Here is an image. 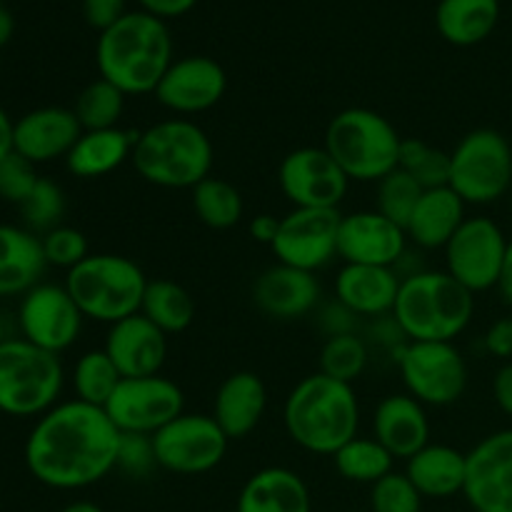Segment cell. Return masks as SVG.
<instances>
[{
	"mask_svg": "<svg viewBox=\"0 0 512 512\" xmlns=\"http://www.w3.org/2000/svg\"><path fill=\"white\" fill-rule=\"evenodd\" d=\"M0 68H3V60H0Z\"/></svg>",
	"mask_w": 512,
	"mask_h": 512,
	"instance_id": "680465c9",
	"label": "cell"
},
{
	"mask_svg": "<svg viewBox=\"0 0 512 512\" xmlns=\"http://www.w3.org/2000/svg\"><path fill=\"white\" fill-rule=\"evenodd\" d=\"M398 168L408 173L423 190L443 188L450 180V153L433 148L425 140L403 138Z\"/></svg>",
	"mask_w": 512,
	"mask_h": 512,
	"instance_id": "74e56055",
	"label": "cell"
},
{
	"mask_svg": "<svg viewBox=\"0 0 512 512\" xmlns=\"http://www.w3.org/2000/svg\"><path fill=\"white\" fill-rule=\"evenodd\" d=\"M135 140L138 133L125 128L83 130L70 153L65 155V165L75 178H105L133 158Z\"/></svg>",
	"mask_w": 512,
	"mask_h": 512,
	"instance_id": "f546056e",
	"label": "cell"
},
{
	"mask_svg": "<svg viewBox=\"0 0 512 512\" xmlns=\"http://www.w3.org/2000/svg\"><path fill=\"white\" fill-rule=\"evenodd\" d=\"M235 512H313L305 480L290 468H263L248 478Z\"/></svg>",
	"mask_w": 512,
	"mask_h": 512,
	"instance_id": "83f0119b",
	"label": "cell"
},
{
	"mask_svg": "<svg viewBox=\"0 0 512 512\" xmlns=\"http://www.w3.org/2000/svg\"><path fill=\"white\" fill-rule=\"evenodd\" d=\"M450 188L465 205H490L512 188V145L493 128L470 130L450 153Z\"/></svg>",
	"mask_w": 512,
	"mask_h": 512,
	"instance_id": "9c48e42d",
	"label": "cell"
},
{
	"mask_svg": "<svg viewBox=\"0 0 512 512\" xmlns=\"http://www.w3.org/2000/svg\"><path fill=\"white\" fill-rule=\"evenodd\" d=\"M120 380H123V375L105 350H88V353L80 355L73 375H70L75 398L88 405H98V408H105Z\"/></svg>",
	"mask_w": 512,
	"mask_h": 512,
	"instance_id": "e575fe53",
	"label": "cell"
},
{
	"mask_svg": "<svg viewBox=\"0 0 512 512\" xmlns=\"http://www.w3.org/2000/svg\"><path fill=\"white\" fill-rule=\"evenodd\" d=\"M500 20V0H440L435 10L438 33L458 48L483 43Z\"/></svg>",
	"mask_w": 512,
	"mask_h": 512,
	"instance_id": "4dcf8cb0",
	"label": "cell"
},
{
	"mask_svg": "<svg viewBox=\"0 0 512 512\" xmlns=\"http://www.w3.org/2000/svg\"><path fill=\"white\" fill-rule=\"evenodd\" d=\"M285 433L298 448L333 458L358 435L360 403L355 388L323 373L300 380L283 405Z\"/></svg>",
	"mask_w": 512,
	"mask_h": 512,
	"instance_id": "3957f363",
	"label": "cell"
},
{
	"mask_svg": "<svg viewBox=\"0 0 512 512\" xmlns=\"http://www.w3.org/2000/svg\"><path fill=\"white\" fill-rule=\"evenodd\" d=\"M250 230V238L255 243H263V245H273V240L278 238V230H280V218L275 215L263 213V215H255L248 225Z\"/></svg>",
	"mask_w": 512,
	"mask_h": 512,
	"instance_id": "681fc988",
	"label": "cell"
},
{
	"mask_svg": "<svg viewBox=\"0 0 512 512\" xmlns=\"http://www.w3.org/2000/svg\"><path fill=\"white\" fill-rule=\"evenodd\" d=\"M400 275L383 265H343L335 278V300L355 318L393 315L400 290Z\"/></svg>",
	"mask_w": 512,
	"mask_h": 512,
	"instance_id": "cb8c5ba5",
	"label": "cell"
},
{
	"mask_svg": "<svg viewBox=\"0 0 512 512\" xmlns=\"http://www.w3.org/2000/svg\"><path fill=\"white\" fill-rule=\"evenodd\" d=\"M368 345L358 333L328 335L323 350H320V370L318 373L340 383L353 385L368 368Z\"/></svg>",
	"mask_w": 512,
	"mask_h": 512,
	"instance_id": "8d00e7d4",
	"label": "cell"
},
{
	"mask_svg": "<svg viewBox=\"0 0 512 512\" xmlns=\"http://www.w3.org/2000/svg\"><path fill=\"white\" fill-rule=\"evenodd\" d=\"M468 455L463 498L475 512H512V428L485 435Z\"/></svg>",
	"mask_w": 512,
	"mask_h": 512,
	"instance_id": "e0dca14e",
	"label": "cell"
},
{
	"mask_svg": "<svg viewBox=\"0 0 512 512\" xmlns=\"http://www.w3.org/2000/svg\"><path fill=\"white\" fill-rule=\"evenodd\" d=\"M370 512H423V495L405 473H390L370 485Z\"/></svg>",
	"mask_w": 512,
	"mask_h": 512,
	"instance_id": "60d3db41",
	"label": "cell"
},
{
	"mask_svg": "<svg viewBox=\"0 0 512 512\" xmlns=\"http://www.w3.org/2000/svg\"><path fill=\"white\" fill-rule=\"evenodd\" d=\"M228 90V75L218 60L208 55H188L173 60L155 88V98L175 115H198L215 108Z\"/></svg>",
	"mask_w": 512,
	"mask_h": 512,
	"instance_id": "ac0fdd59",
	"label": "cell"
},
{
	"mask_svg": "<svg viewBox=\"0 0 512 512\" xmlns=\"http://www.w3.org/2000/svg\"><path fill=\"white\" fill-rule=\"evenodd\" d=\"M340 218V210L293 208L280 218L278 238L273 240L270 250L278 263L318 273L338 258Z\"/></svg>",
	"mask_w": 512,
	"mask_h": 512,
	"instance_id": "5bb4252c",
	"label": "cell"
},
{
	"mask_svg": "<svg viewBox=\"0 0 512 512\" xmlns=\"http://www.w3.org/2000/svg\"><path fill=\"white\" fill-rule=\"evenodd\" d=\"M213 158V143L198 123L170 118L138 133L130 163L145 183L168 190H193L210 178Z\"/></svg>",
	"mask_w": 512,
	"mask_h": 512,
	"instance_id": "5b68a950",
	"label": "cell"
},
{
	"mask_svg": "<svg viewBox=\"0 0 512 512\" xmlns=\"http://www.w3.org/2000/svg\"><path fill=\"white\" fill-rule=\"evenodd\" d=\"M5 340L8 338H5V323H3V315H0V345H3Z\"/></svg>",
	"mask_w": 512,
	"mask_h": 512,
	"instance_id": "11a10c76",
	"label": "cell"
},
{
	"mask_svg": "<svg viewBox=\"0 0 512 512\" xmlns=\"http://www.w3.org/2000/svg\"><path fill=\"white\" fill-rule=\"evenodd\" d=\"M103 410L120 433L155 435L185 413V395L165 375L123 378Z\"/></svg>",
	"mask_w": 512,
	"mask_h": 512,
	"instance_id": "4fadbf2b",
	"label": "cell"
},
{
	"mask_svg": "<svg viewBox=\"0 0 512 512\" xmlns=\"http://www.w3.org/2000/svg\"><path fill=\"white\" fill-rule=\"evenodd\" d=\"M510 215H512V193H510Z\"/></svg>",
	"mask_w": 512,
	"mask_h": 512,
	"instance_id": "9f6ffc18",
	"label": "cell"
},
{
	"mask_svg": "<svg viewBox=\"0 0 512 512\" xmlns=\"http://www.w3.org/2000/svg\"><path fill=\"white\" fill-rule=\"evenodd\" d=\"M485 350H488L493 358L505 360L510 363L512 360V315L510 318H500L495 320L493 325L485 333Z\"/></svg>",
	"mask_w": 512,
	"mask_h": 512,
	"instance_id": "bcb514c9",
	"label": "cell"
},
{
	"mask_svg": "<svg viewBox=\"0 0 512 512\" xmlns=\"http://www.w3.org/2000/svg\"><path fill=\"white\" fill-rule=\"evenodd\" d=\"M13 125L15 120L0 105V160L8 153H13Z\"/></svg>",
	"mask_w": 512,
	"mask_h": 512,
	"instance_id": "f907efd6",
	"label": "cell"
},
{
	"mask_svg": "<svg viewBox=\"0 0 512 512\" xmlns=\"http://www.w3.org/2000/svg\"><path fill=\"white\" fill-rule=\"evenodd\" d=\"M65 370L60 355L25 338L0 345V413L10 418H40L60 403Z\"/></svg>",
	"mask_w": 512,
	"mask_h": 512,
	"instance_id": "ba28073f",
	"label": "cell"
},
{
	"mask_svg": "<svg viewBox=\"0 0 512 512\" xmlns=\"http://www.w3.org/2000/svg\"><path fill=\"white\" fill-rule=\"evenodd\" d=\"M80 133L83 128H80L73 108L45 105V108H35L15 120L13 150L35 165L53 163L70 153Z\"/></svg>",
	"mask_w": 512,
	"mask_h": 512,
	"instance_id": "ffe728a7",
	"label": "cell"
},
{
	"mask_svg": "<svg viewBox=\"0 0 512 512\" xmlns=\"http://www.w3.org/2000/svg\"><path fill=\"white\" fill-rule=\"evenodd\" d=\"M253 300L263 315L273 320H298L313 313L320 300L315 273L275 263L253 283Z\"/></svg>",
	"mask_w": 512,
	"mask_h": 512,
	"instance_id": "7402d4cb",
	"label": "cell"
},
{
	"mask_svg": "<svg viewBox=\"0 0 512 512\" xmlns=\"http://www.w3.org/2000/svg\"><path fill=\"white\" fill-rule=\"evenodd\" d=\"M268 408V388L263 378L250 370H238L220 383L213 400V418L230 440H243L253 433Z\"/></svg>",
	"mask_w": 512,
	"mask_h": 512,
	"instance_id": "d4e9b609",
	"label": "cell"
},
{
	"mask_svg": "<svg viewBox=\"0 0 512 512\" xmlns=\"http://www.w3.org/2000/svg\"><path fill=\"white\" fill-rule=\"evenodd\" d=\"M395 363L405 393L423 405H453L468 388V363L455 343H405L395 350Z\"/></svg>",
	"mask_w": 512,
	"mask_h": 512,
	"instance_id": "30bf717a",
	"label": "cell"
},
{
	"mask_svg": "<svg viewBox=\"0 0 512 512\" xmlns=\"http://www.w3.org/2000/svg\"><path fill=\"white\" fill-rule=\"evenodd\" d=\"M465 208V200L450 185L423 190L405 225V235L423 250H443L468 218Z\"/></svg>",
	"mask_w": 512,
	"mask_h": 512,
	"instance_id": "484cf974",
	"label": "cell"
},
{
	"mask_svg": "<svg viewBox=\"0 0 512 512\" xmlns=\"http://www.w3.org/2000/svg\"><path fill=\"white\" fill-rule=\"evenodd\" d=\"M38 165L30 163L20 153H8L0 160V200L13 205H23L38 185Z\"/></svg>",
	"mask_w": 512,
	"mask_h": 512,
	"instance_id": "7bdbcfd3",
	"label": "cell"
},
{
	"mask_svg": "<svg viewBox=\"0 0 512 512\" xmlns=\"http://www.w3.org/2000/svg\"><path fill=\"white\" fill-rule=\"evenodd\" d=\"M475 315V295L445 270H418L400 280L393 320L408 343H455Z\"/></svg>",
	"mask_w": 512,
	"mask_h": 512,
	"instance_id": "277c9868",
	"label": "cell"
},
{
	"mask_svg": "<svg viewBox=\"0 0 512 512\" xmlns=\"http://www.w3.org/2000/svg\"><path fill=\"white\" fill-rule=\"evenodd\" d=\"M278 183L293 208L338 210L348 195L350 178L325 148H298L283 158Z\"/></svg>",
	"mask_w": 512,
	"mask_h": 512,
	"instance_id": "2e32d148",
	"label": "cell"
},
{
	"mask_svg": "<svg viewBox=\"0 0 512 512\" xmlns=\"http://www.w3.org/2000/svg\"><path fill=\"white\" fill-rule=\"evenodd\" d=\"M20 215L30 233L45 235L53 228L63 225L65 215V193L55 180L40 178L30 198L20 205Z\"/></svg>",
	"mask_w": 512,
	"mask_h": 512,
	"instance_id": "ab89813d",
	"label": "cell"
},
{
	"mask_svg": "<svg viewBox=\"0 0 512 512\" xmlns=\"http://www.w3.org/2000/svg\"><path fill=\"white\" fill-rule=\"evenodd\" d=\"M13 30H15L13 15H10V10L0 3V48L13 38Z\"/></svg>",
	"mask_w": 512,
	"mask_h": 512,
	"instance_id": "f5cc1de1",
	"label": "cell"
},
{
	"mask_svg": "<svg viewBox=\"0 0 512 512\" xmlns=\"http://www.w3.org/2000/svg\"><path fill=\"white\" fill-rule=\"evenodd\" d=\"M468 455L453 445L428 443L420 453L405 460V475L423 498L448 500L463 495Z\"/></svg>",
	"mask_w": 512,
	"mask_h": 512,
	"instance_id": "f1b7e54d",
	"label": "cell"
},
{
	"mask_svg": "<svg viewBox=\"0 0 512 512\" xmlns=\"http://www.w3.org/2000/svg\"><path fill=\"white\" fill-rule=\"evenodd\" d=\"M373 438L395 460H410L430 443L428 410L408 393L388 395L373 413Z\"/></svg>",
	"mask_w": 512,
	"mask_h": 512,
	"instance_id": "603a6c76",
	"label": "cell"
},
{
	"mask_svg": "<svg viewBox=\"0 0 512 512\" xmlns=\"http://www.w3.org/2000/svg\"><path fill=\"white\" fill-rule=\"evenodd\" d=\"M103 350L123 378H148L160 375L168 360V335L138 313L110 325Z\"/></svg>",
	"mask_w": 512,
	"mask_h": 512,
	"instance_id": "44dd1931",
	"label": "cell"
},
{
	"mask_svg": "<svg viewBox=\"0 0 512 512\" xmlns=\"http://www.w3.org/2000/svg\"><path fill=\"white\" fill-rule=\"evenodd\" d=\"M120 430L103 408L73 398L35 420L25 440V465L45 488L80 490L118 468Z\"/></svg>",
	"mask_w": 512,
	"mask_h": 512,
	"instance_id": "6da1fadb",
	"label": "cell"
},
{
	"mask_svg": "<svg viewBox=\"0 0 512 512\" xmlns=\"http://www.w3.org/2000/svg\"><path fill=\"white\" fill-rule=\"evenodd\" d=\"M60 512H105L103 508H98L95 503H88V500H78V503H70L65 505Z\"/></svg>",
	"mask_w": 512,
	"mask_h": 512,
	"instance_id": "db71d44e",
	"label": "cell"
},
{
	"mask_svg": "<svg viewBox=\"0 0 512 512\" xmlns=\"http://www.w3.org/2000/svg\"><path fill=\"white\" fill-rule=\"evenodd\" d=\"M95 63L100 78L113 83L125 98L155 93L173 63L168 25L145 10L125 13L118 23L100 33Z\"/></svg>",
	"mask_w": 512,
	"mask_h": 512,
	"instance_id": "7a4b0ae2",
	"label": "cell"
},
{
	"mask_svg": "<svg viewBox=\"0 0 512 512\" xmlns=\"http://www.w3.org/2000/svg\"><path fill=\"white\" fill-rule=\"evenodd\" d=\"M65 288L85 320L115 325L140 313L148 288L143 268L115 253H90L65 275Z\"/></svg>",
	"mask_w": 512,
	"mask_h": 512,
	"instance_id": "8992f818",
	"label": "cell"
},
{
	"mask_svg": "<svg viewBox=\"0 0 512 512\" xmlns=\"http://www.w3.org/2000/svg\"><path fill=\"white\" fill-rule=\"evenodd\" d=\"M493 398L498 408L503 410L508 418H512V360L500 365L498 373L493 378Z\"/></svg>",
	"mask_w": 512,
	"mask_h": 512,
	"instance_id": "c3c4849f",
	"label": "cell"
},
{
	"mask_svg": "<svg viewBox=\"0 0 512 512\" xmlns=\"http://www.w3.org/2000/svg\"><path fill=\"white\" fill-rule=\"evenodd\" d=\"M408 235L378 210H358L340 218L338 258L343 265L395 268L408 250Z\"/></svg>",
	"mask_w": 512,
	"mask_h": 512,
	"instance_id": "d6986e66",
	"label": "cell"
},
{
	"mask_svg": "<svg viewBox=\"0 0 512 512\" xmlns=\"http://www.w3.org/2000/svg\"><path fill=\"white\" fill-rule=\"evenodd\" d=\"M423 188L410 178L408 173H403L400 168H395L393 173L385 175L383 180H378V190H375V210L380 215H385L388 220L398 223L400 228H405L413 215L415 205H418Z\"/></svg>",
	"mask_w": 512,
	"mask_h": 512,
	"instance_id": "f35d334b",
	"label": "cell"
},
{
	"mask_svg": "<svg viewBox=\"0 0 512 512\" xmlns=\"http://www.w3.org/2000/svg\"><path fill=\"white\" fill-rule=\"evenodd\" d=\"M193 210L203 225L213 230H230L243 218V195L223 178H205L193 190Z\"/></svg>",
	"mask_w": 512,
	"mask_h": 512,
	"instance_id": "836d02e7",
	"label": "cell"
},
{
	"mask_svg": "<svg viewBox=\"0 0 512 512\" xmlns=\"http://www.w3.org/2000/svg\"><path fill=\"white\" fill-rule=\"evenodd\" d=\"M230 438L213 415L183 413L153 435L158 468L175 475H203L218 468Z\"/></svg>",
	"mask_w": 512,
	"mask_h": 512,
	"instance_id": "7c38bea8",
	"label": "cell"
},
{
	"mask_svg": "<svg viewBox=\"0 0 512 512\" xmlns=\"http://www.w3.org/2000/svg\"><path fill=\"white\" fill-rule=\"evenodd\" d=\"M323 148L350 180L378 183L398 168L403 138L385 115L348 108L328 123Z\"/></svg>",
	"mask_w": 512,
	"mask_h": 512,
	"instance_id": "52a82bcc",
	"label": "cell"
},
{
	"mask_svg": "<svg viewBox=\"0 0 512 512\" xmlns=\"http://www.w3.org/2000/svg\"><path fill=\"white\" fill-rule=\"evenodd\" d=\"M125 110V95L108 80L98 78L85 85L78 93L73 113L83 130H108L120 128V118Z\"/></svg>",
	"mask_w": 512,
	"mask_h": 512,
	"instance_id": "d590c367",
	"label": "cell"
},
{
	"mask_svg": "<svg viewBox=\"0 0 512 512\" xmlns=\"http://www.w3.org/2000/svg\"><path fill=\"white\" fill-rule=\"evenodd\" d=\"M350 512H370V510H350Z\"/></svg>",
	"mask_w": 512,
	"mask_h": 512,
	"instance_id": "6f0895ef",
	"label": "cell"
},
{
	"mask_svg": "<svg viewBox=\"0 0 512 512\" xmlns=\"http://www.w3.org/2000/svg\"><path fill=\"white\" fill-rule=\"evenodd\" d=\"M40 243H43L45 263L53 265V268L73 270L90 255L85 233H80L78 228H70V225H58L50 233L40 235Z\"/></svg>",
	"mask_w": 512,
	"mask_h": 512,
	"instance_id": "b9f144b4",
	"label": "cell"
},
{
	"mask_svg": "<svg viewBox=\"0 0 512 512\" xmlns=\"http://www.w3.org/2000/svg\"><path fill=\"white\" fill-rule=\"evenodd\" d=\"M138 3L145 13L155 15L160 20H170L190 13L198 5V0H138Z\"/></svg>",
	"mask_w": 512,
	"mask_h": 512,
	"instance_id": "7dc6e473",
	"label": "cell"
},
{
	"mask_svg": "<svg viewBox=\"0 0 512 512\" xmlns=\"http://www.w3.org/2000/svg\"><path fill=\"white\" fill-rule=\"evenodd\" d=\"M335 470L343 480L348 483H360V485H375L378 480H383L385 475L393 473L395 458L378 443V440L370 435H355L350 443H345L338 453L333 455Z\"/></svg>",
	"mask_w": 512,
	"mask_h": 512,
	"instance_id": "d6a6232c",
	"label": "cell"
},
{
	"mask_svg": "<svg viewBox=\"0 0 512 512\" xmlns=\"http://www.w3.org/2000/svg\"><path fill=\"white\" fill-rule=\"evenodd\" d=\"M158 468L153 448V435H133L120 433L118 450V470H123L130 478H148Z\"/></svg>",
	"mask_w": 512,
	"mask_h": 512,
	"instance_id": "ee69618b",
	"label": "cell"
},
{
	"mask_svg": "<svg viewBox=\"0 0 512 512\" xmlns=\"http://www.w3.org/2000/svg\"><path fill=\"white\" fill-rule=\"evenodd\" d=\"M140 315H145L150 323L158 325L165 335H178L193 325L195 300L193 295H190L183 285L175 283V280H148Z\"/></svg>",
	"mask_w": 512,
	"mask_h": 512,
	"instance_id": "1f68e13d",
	"label": "cell"
},
{
	"mask_svg": "<svg viewBox=\"0 0 512 512\" xmlns=\"http://www.w3.org/2000/svg\"><path fill=\"white\" fill-rule=\"evenodd\" d=\"M83 313L65 285L38 283L20 298L18 325L28 343L60 355L73 348L83 330Z\"/></svg>",
	"mask_w": 512,
	"mask_h": 512,
	"instance_id": "9a60e30c",
	"label": "cell"
},
{
	"mask_svg": "<svg viewBox=\"0 0 512 512\" xmlns=\"http://www.w3.org/2000/svg\"><path fill=\"white\" fill-rule=\"evenodd\" d=\"M45 268V255L40 235L28 228L0 223V298H23L30 288L40 283Z\"/></svg>",
	"mask_w": 512,
	"mask_h": 512,
	"instance_id": "4316f807",
	"label": "cell"
},
{
	"mask_svg": "<svg viewBox=\"0 0 512 512\" xmlns=\"http://www.w3.org/2000/svg\"><path fill=\"white\" fill-rule=\"evenodd\" d=\"M500 295L508 305H512V238L508 243V253H505V263H503V273H500V283H498Z\"/></svg>",
	"mask_w": 512,
	"mask_h": 512,
	"instance_id": "816d5d0a",
	"label": "cell"
},
{
	"mask_svg": "<svg viewBox=\"0 0 512 512\" xmlns=\"http://www.w3.org/2000/svg\"><path fill=\"white\" fill-rule=\"evenodd\" d=\"M508 243L503 228L493 218H465L458 233L445 245V273L453 275L470 293L498 288Z\"/></svg>",
	"mask_w": 512,
	"mask_h": 512,
	"instance_id": "8fae6325",
	"label": "cell"
},
{
	"mask_svg": "<svg viewBox=\"0 0 512 512\" xmlns=\"http://www.w3.org/2000/svg\"><path fill=\"white\" fill-rule=\"evenodd\" d=\"M125 13H128L125 0H83L85 23L98 30V33L118 23Z\"/></svg>",
	"mask_w": 512,
	"mask_h": 512,
	"instance_id": "f6af8a7d",
	"label": "cell"
}]
</instances>
